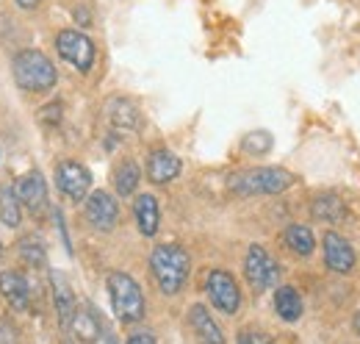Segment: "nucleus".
<instances>
[{
    "label": "nucleus",
    "instance_id": "f257e3e1",
    "mask_svg": "<svg viewBox=\"0 0 360 344\" xmlns=\"http://www.w3.org/2000/svg\"><path fill=\"white\" fill-rule=\"evenodd\" d=\"M150 272L164 295H178L188 281L191 258L180 245H158L150 256Z\"/></svg>",
    "mask_w": 360,
    "mask_h": 344
},
{
    "label": "nucleus",
    "instance_id": "f03ea898",
    "mask_svg": "<svg viewBox=\"0 0 360 344\" xmlns=\"http://www.w3.org/2000/svg\"><path fill=\"white\" fill-rule=\"evenodd\" d=\"M11 67H14V81L25 92H47L58 81L53 61L42 50H20Z\"/></svg>",
    "mask_w": 360,
    "mask_h": 344
},
{
    "label": "nucleus",
    "instance_id": "7ed1b4c3",
    "mask_svg": "<svg viewBox=\"0 0 360 344\" xmlns=\"http://www.w3.org/2000/svg\"><path fill=\"white\" fill-rule=\"evenodd\" d=\"M294 183V175L280 167H255V170L238 172L230 178V192L250 197V195H280Z\"/></svg>",
    "mask_w": 360,
    "mask_h": 344
},
{
    "label": "nucleus",
    "instance_id": "20e7f679",
    "mask_svg": "<svg viewBox=\"0 0 360 344\" xmlns=\"http://www.w3.org/2000/svg\"><path fill=\"white\" fill-rule=\"evenodd\" d=\"M108 295H111V308L120 322H139L144 317V295L128 272L108 275Z\"/></svg>",
    "mask_w": 360,
    "mask_h": 344
},
{
    "label": "nucleus",
    "instance_id": "39448f33",
    "mask_svg": "<svg viewBox=\"0 0 360 344\" xmlns=\"http://www.w3.org/2000/svg\"><path fill=\"white\" fill-rule=\"evenodd\" d=\"M56 47H58V56L64 61H70L75 70L81 73H89L91 64H94V42H91L86 34L81 31H58L56 34Z\"/></svg>",
    "mask_w": 360,
    "mask_h": 344
},
{
    "label": "nucleus",
    "instance_id": "423d86ee",
    "mask_svg": "<svg viewBox=\"0 0 360 344\" xmlns=\"http://www.w3.org/2000/svg\"><path fill=\"white\" fill-rule=\"evenodd\" d=\"M244 272H247V281L255 292H266L277 283V261L261 247V245H250L247 250V261H244Z\"/></svg>",
    "mask_w": 360,
    "mask_h": 344
},
{
    "label": "nucleus",
    "instance_id": "0eeeda50",
    "mask_svg": "<svg viewBox=\"0 0 360 344\" xmlns=\"http://www.w3.org/2000/svg\"><path fill=\"white\" fill-rule=\"evenodd\" d=\"M205 292H208L211 302H214L219 311H225V314H236L238 305H241L238 283H236V278H233L230 272H225V269H214V272L208 275Z\"/></svg>",
    "mask_w": 360,
    "mask_h": 344
},
{
    "label": "nucleus",
    "instance_id": "6e6552de",
    "mask_svg": "<svg viewBox=\"0 0 360 344\" xmlns=\"http://www.w3.org/2000/svg\"><path fill=\"white\" fill-rule=\"evenodd\" d=\"M56 180H58V189L70 197V200H84L89 195L91 186V175L84 164L78 161H61L58 170H56Z\"/></svg>",
    "mask_w": 360,
    "mask_h": 344
},
{
    "label": "nucleus",
    "instance_id": "1a4fd4ad",
    "mask_svg": "<svg viewBox=\"0 0 360 344\" xmlns=\"http://www.w3.org/2000/svg\"><path fill=\"white\" fill-rule=\"evenodd\" d=\"M86 219L97 231H114L120 222V206L108 192H91L86 200Z\"/></svg>",
    "mask_w": 360,
    "mask_h": 344
},
{
    "label": "nucleus",
    "instance_id": "9d476101",
    "mask_svg": "<svg viewBox=\"0 0 360 344\" xmlns=\"http://www.w3.org/2000/svg\"><path fill=\"white\" fill-rule=\"evenodd\" d=\"M324 261H327V266H330L333 272L347 275V272H352V269H355L358 256H355L352 245H349L344 236H338V233L327 231V233H324Z\"/></svg>",
    "mask_w": 360,
    "mask_h": 344
},
{
    "label": "nucleus",
    "instance_id": "9b49d317",
    "mask_svg": "<svg viewBox=\"0 0 360 344\" xmlns=\"http://www.w3.org/2000/svg\"><path fill=\"white\" fill-rule=\"evenodd\" d=\"M17 197H20V203L31 211V214H42L47 206V186H45V178L39 175V172H28L22 180H20V186H17Z\"/></svg>",
    "mask_w": 360,
    "mask_h": 344
},
{
    "label": "nucleus",
    "instance_id": "f8f14e48",
    "mask_svg": "<svg viewBox=\"0 0 360 344\" xmlns=\"http://www.w3.org/2000/svg\"><path fill=\"white\" fill-rule=\"evenodd\" d=\"M188 322H191V331H194L200 344H225L219 325L214 322V317L205 305H191L188 308Z\"/></svg>",
    "mask_w": 360,
    "mask_h": 344
},
{
    "label": "nucleus",
    "instance_id": "ddd939ff",
    "mask_svg": "<svg viewBox=\"0 0 360 344\" xmlns=\"http://www.w3.org/2000/svg\"><path fill=\"white\" fill-rule=\"evenodd\" d=\"M180 175V159L172 150H153L147 159V178L153 183H169Z\"/></svg>",
    "mask_w": 360,
    "mask_h": 344
},
{
    "label": "nucleus",
    "instance_id": "4468645a",
    "mask_svg": "<svg viewBox=\"0 0 360 344\" xmlns=\"http://www.w3.org/2000/svg\"><path fill=\"white\" fill-rule=\"evenodd\" d=\"M0 295L8 300V305L14 311H28V302H31V292H28V283L20 272H0Z\"/></svg>",
    "mask_w": 360,
    "mask_h": 344
},
{
    "label": "nucleus",
    "instance_id": "2eb2a0df",
    "mask_svg": "<svg viewBox=\"0 0 360 344\" xmlns=\"http://www.w3.org/2000/svg\"><path fill=\"white\" fill-rule=\"evenodd\" d=\"M136 225L144 236H155L158 233V222H161V211H158V200L153 195H139L134 203Z\"/></svg>",
    "mask_w": 360,
    "mask_h": 344
},
{
    "label": "nucleus",
    "instance_id": "dca6fc26",
    "mask_svg": "<svg viewBox=\"0 0 360 344\" xmlns=\"http://www.w3.org/2000/svg\"><path fill=\"white\" fill-rule=\"evenodd\" d=\"M108 120L111 125L120 130H139L141 128V114L136 109V103L125 100V97H114L108 103Z\"/></svg>",
    "mask_w": 360,
    "mask_h": 344
},
{
    "label": "nucleus",
    "instance_id": "f3484780",
    "mask_svg": "<svg viewBox=\"0 0 360 344\" xmlns=\"http://www.w3.org/2000/svg\"><path fill=\"white\" fill-rule=\"evenodd\" d=\"M50 283H53V300H56L58 319H61V325L67 328L70 319H72V311H75V295H72V289H70V283H67V278H64L61 272H53Z\"/></svg>",
    "mask_w": 360,
    "mask_h": 344
},
{
    "label": "nucleus",
    "instance_id": "a211bd4d",
    "mask_svg": "<svg viewBox=\"0 0 360 344\" xmlns=\"http://www.w3.org/2000/svg\"><path fill=\"white\" fill-rule=\"evenodd\" d=\"M67 328L78 336V342H84V344L97 342V336H100V322H97V317L91 314L89 308H78V305H75L72 319H70Z\"/></svg>",
    "mask_w": 360,
    "mask_h": 344
},
{
    "label": "nucleus",
    "instance_id": "6ab92c4d",
    "mask_svg": "<svg viewBox=\"0 0 360 344\" xmlns=\"http://www.w3.org/2000/svg\"><path fill=\"white\" fill-rule=\"evenodd\" d=\"M274 311L280 314V319L285 322H297L302 317V297L294 286H280L274 295Z\"/></svg>",
    "mask_w": 360,
    "mask_h": 344
},
{
    "label": "nucleus",
    "instance_id": "aec40b11",
    "mask_svg": "<svg viewBox=\"0 0 360 344\" xmlns=\"http://www.w3.org/2000/svg\"><path fill=\"white\" fill-rule=\"evenodd\" d=\"M311 211H314V219H319V222H344V219H347V206H344V200L335 197V195H321V197H316Z\"/></svg>",
    "mask_w": 360,
    "mask_h": 344
},
{
    "label": "nucleus",
    "instance_id": "412c9836",
    "mask_svg": "<svg viewBox=\"0 0 360 344\" xmlns=\"http://www.w3.org/2000/svg\"><path fill=\"white\" fill-rule=\"evenodd\" d=\"M285 245H288V250L297 253V256H311L316 250V239L308 225H291V228L285 231Z\"/></svg>",
    "mask_w": 360,
    "mask_h": 344
},
{
    "label": "nucleus",
    "instance_id": "4be33fe9",
    "mask_svg": "<svg viewBox=\"0 0 360 344\" xmlns=\"http://www.w3.org/2000/svg\"><path fill=\"white\" fill-rule=\"evenodd\" d=\"M139 180H141L139 167H136L134 161H122V164L117 167V175H114L117 195H120V197H131L136 192V186H139Z\"/></svg>",
    "mask_w": 360,
    "mask_h": 344
},
{
    "label": "nucleus",
    "instance_id": "5701e85b",
    "mask_svg": "<svg viewBox=\"0 0 360 344\" xmlns=\"http://www.w3.org/2000/svg\"><path fill=\"white\" fill-rule=\"evenodd\" d=\"M0 222L6 228H17L20 225V197L11 186L0 189Z\"/></svg>",
    "mask_w": 360,
    "mask_h": 344
},
{
    "label": "nucleus",
    "instance_id": "b1692460",
    "mask_svg": "<svg viewBox=\"0 0 360 344\" xmlns=\"http://www.w3.org/2000/svg\"><path fill=\"white\" fill-rule=\"evenodd\" d=\"M20 258L31 266H45L47 253H45V245L39 236H22L20 239Z\"/></svg>",
    "mask_w": 360,
    "mask_h": 344
},
{
    "label": "nucleus",
    "instance_id": "393cba45",
    "mask_svg": "<svg viewBox=\"0 0 360 344\" xmlns=\"http://www.w3.org/2000/svg\"><path fill=\"white\" fill-rule=\"evenodd\" d=\"M241 147H244L247 153H252V156H264L271 147V136L266 130H255V133H250V136L241 142Z\"/></svg>",
    "mask_w": 360,
    "mask_h": 344
},
{
    "label": "nucleus",
    "instance_id": "a878e982",
    "mask_svg": "<svg viewBox=\"0 0 360 344\" xmlns=\"http://www.w3.org/2000/svg\"><path fill=\"white\" fill-rule=\"evenodd\" d=\"M238 344H271V342H269V336H266V333L247 328V331H241V333H238Z\"/></svg>",
    "mask_w": 360,
    "mask_h": 344
},
{
    "label": "nucleus",
    "instance_id": "bb28decb",
    "mask_svg": "<svg viewBox=\"0 0 360 344\" xmlns=\"http://www.w3.org/2000/svg\"><path fill=\"white\" fill-rule=\"evenodd\" d=\"M128 344H155V336H153L150 331H139V333H134V336L128 339Z\"/></svg>",
    "mask_w": 360,
    "mask_h": 344
},
{
    "label": "nucleus",
    "instance_id": "cd10ccee",
    "mask_svg": "<svg viewBox=\"0 0 360 344\" xmlns=\"http://www.w3.org/2000/svg\"><path fill=\"white\" fill-rule=\"evenodd\" d=\"M75 20H81V25H91V14L86 8H75Z\"/></svg>",
    "mask_w": 360,
    "mask_h": 344
},
{
    "label": "nucleus",
    "instance_id": "c85d7f7f",
    "mask_svg": "<svg viewBox=\"0 0 360 344\" xmlns=\"http://www.w3.org/2000/svg\"><path fill=\"white\" fill-rule=\"evenodd\" d=\"M39 3H42V0H17V6H20V8H25V11L39 8Z\"/></svg>",
    "mask_w": 360,
    "mask_h": 344
},
{
    "label": "nucleus",
    "instance_id": "c756f323",
    "mask_svg": "<svg viewBox=\"0 0 360 344\" xmlns=\"http://www.w3.org/2000/svg\"><path fill=\"white\" fill-rule=\"evenodd\" d=\"M355 331H358V333H360V311H358V314H355Z\"/></svg>",
    "mask_w": 360,
    "mask_h": 344
}]
</instances>
